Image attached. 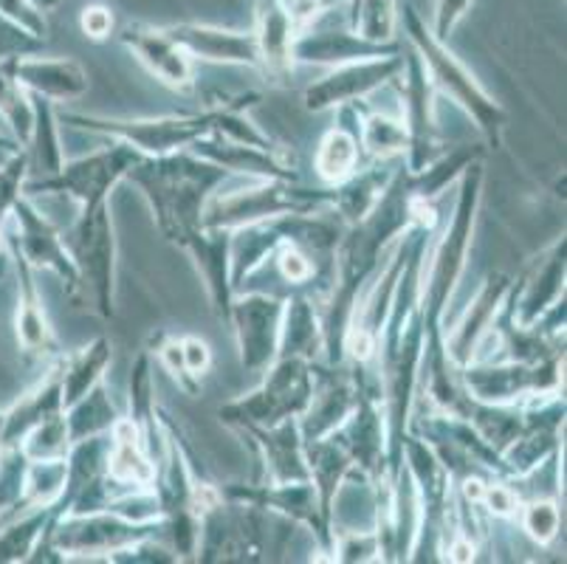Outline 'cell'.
<instances>
[{
    "mask_svg": "<svg viewBox=\"0 0 567 564\" xmlns=\"http://www.w3.org/2000/svg\"><path fill=\"white\" fill-rule=\"evenodd\" d=\"M368 162L359 142V102L337 107V124L324 133L313 153V170L322 186L344 184Z\"/></svg>",
    "mask_w": 567,
    "mask_h": 564,
    "instance_id": "25",
    "label": "cell"
},
{
    "mask_svg": "<svg viewBox=\"0 0 567 564\" xmlns=\"http://www.w3.org/2000/svg\"><path fill=\"white\" fill-rule=\"evenodd\" d=\"M404 43H410L417 51L421 62H424V71L430 76L432 88L437 91V96H450L463 113L474 122V127L481 131L483 142L488 150H497L503 144V131L508 124L503 105L494 102L486 93V88L477 82V76L466 69L461 62V57L450 49V45L437 40L432 34L430 25L421 20V14L412 7H404Z\"/></svg>",
    "mask_w": 567,
    "mask_h": 564,
    "instance_id": "3",
    "label": "cell"
},
{
    "mask_svg": "<svg viewBox=\"0 0 567 564\" xmlns=\"http://www.w3.org/2000/svg\"><path fill=\"white\" fill-rule=\"evenodd\" d=\"M189 153L200 155L206 162L218 164L226 173L240 175V178H280V181H300L297 162L288 150L277 147H257V144L235 142L220 133L200 136L189 147Z\"/></svg>",
    "mask_w": 567,
    "mask_h": 564,
    "instance_id": "17",
    "label": "cell"
},
{
    "mask_svg": "<svg viewBox=\"0 0 567 564\" xmlns=\"http://www.w3.org/2000/svg\"><path fill=\"white\" fill-rule=\"evenodd\" d=\"M29 509L32 511L18 525L9 527L7 536L0 540V558L3 562H32L34 551H38L51 520H54L51 505H29Z\"/></svg>",
    "mask_w": 567,
    "mask_h": 564,
    "instance_id": "38",
    "label": "cell"
},
{
    "mask_svg": "<svg viewBox=\"0 0 567 564\" xmlns=\"http://www.w3.org/2000/svg\"><path fill=\"white\" fill-rule=\"evenodd\" d=\"M404 158H384V162H364L362 167L355 170L344 184L331 186V206L333 215L342 221L344 226L359 224L364 215L375 206L381 193L386 189L390 178L395 175L399 164Z\"/></svg>",
    "mask_w": 567,
    "mask_h": 564,
    "instance_id": "31",
    "label": "cell"
},
{
    "mask_svg": "<svg viewBox=\"0 0 567 564\" xmlns=\"http://www.w3.org/2000/svg\"><path fill=\"white\" fill-rule=\"evenodd\" d=\"M517 522L519 527H523V534L528 536L534 545H554L561 527L559 500H556V496H528V500H523V505H519Z\"/></svg>",
    "mask_w": 567,
    "mask_h": 564,
    "instance_id": "39",
    "label": "cell"
},
{
    "mask_svg": "<svg viewBox=\"0 0 567 564\" xmlns=\"http://www.w3.org/2000/svg\"><path fill=\"white\" fill-rule=\"evenodd\" d=\"M105 474L113 494H125L136 489H153L156 485L158 463L151 454L144 434L127 416H118L107 432V458Z\"/></svg>",
    "mask_w": 567,
    "mask_h": 564,
    "instance_id": "20",
    "label": "cell"
},
{
    "mask_svg": "<svg viewBox=\"0 0 567 564\" xmlns=\"http://www.w3.org/2000/svg\"><path fill=\"white\" fill-rule=\"evenodd\" d=\"M565 237L554 243L550 252H545L534 266L525 268L512 283V319L519 328H530L545 310L565 297Z\"/></svg>",
    "mask_w": 567,
    "mask_h": 564,
    "instance_id": "18",
    "label": "cell"
},
{
    "mask_svg": "<svg viewBox=\"0 0 567 564\" xmlns=\"http://www.w3.org/2000/svg\"><path fill=\"white\" fill-rule=\"evenodd\" d=\"M29 96H32V131H29V142L23 144V150L29 155V170L49 178L65 164L60 119H56L54 102L45 96H34V93Z\"/></svg>",
    "mask_w": 567,
    "mask_h": 564,
    "instance_id": "35",
    "label": "cell"
},
{
    "mask_svg": "<svg viewBox=\"0 0 567 564\" xmlns=\"http://www.w3.org/2000/svg\"><path fill=\"white\" fill-rule=\"evenodd\" d=\"M240 434H246L251 447L260 452L262 463H266V474L271 483L311 480L306 460V441H302L297 418H288V421L266 429H240Z\"/></svg>",
    "mask_w": 567,
    "mask_h": 564,
    "instance_id": "27",
    "label": "cell"
},
{
    "mask_svg": "<svg viewBox=\"0 0 567 564\" xmlns=\"http://www.w3.org/2000/svg\"><path fill=\"white\" fill-rule=\"evenodd\" d=\"M25 175H29V155L20 147L18 153L9 155V162L0 164V224L14 209V204L23 198L20 193H23Z\"/></svg>",
    "mask_w": 567,
    "mask_h": 564,
    "instance_id": "45",
    "label": "cell"
},
{
    "mask_svg": "<svg viewBox=\"0 0 567 564\" xmlns=\"http://www.w3.org/2000/svg\"><path fill=\"white\" fill-rule=\"evenodd\" d=\"M333 12H324L311 25L297 34L291 49L293 65H322V69H337L348 62L375 60V57H393L401 51V38L390 43H373V40L359 38L348 23H333Z\"/></svg>",
    "mask_w": 567,
    "mask_h": 564,
    "instance_id": "14",
    "label": "cell"
},
{
    "mask_svg": "<svg viewBox=\"0 0 567 564\" xmlns=\"http://www.w3.org/2000/svg\"><path fill=\"white\" fill-rule=\"evenodd\" d=\"M118 40L162 85L178 93H189L195 88V60L169 38L164 25L127 23L118 31Z\"/></svg>",
    "mask_w": 567,
    "mask_h": 564,
    "instance_id": "16",
    "label": "cell"
},
{
    "mask_svg": "<svg viewBox=\"0 0 567 564\" xmlns=\"http://www.w3.org/2000/svg\"><path fill=\"white\" fill-rule=\"evenodd\" d=\"M65 458L32 460L25 474V505H54L65 485Z\"/></svg>",
    "mask_w": 567,
    "mask_h": 564,
    "instance_id": "40",
    "label": "cell"
},
{
    "mask_svg": "<svg viewBox=\"0 0 567 564\" xmlns=\"http://www.w3.org/2000/svg\"><path fill=\"white\" fill-rule=\"evenodd\" d=\"M348 454L353 458L355 469L368 480H379L386 474V427L384 410L375 392L362 390L355 410L350 412L348 421L331 432Z\"/></svg>",
    "mask_w": 567,
    "mask_h": 564,
    "instance_id": "19",
    "label": "cell"
},
{
    "mask_svg": "<svg viewBox=\"0 0 567 564\" xmlns=\"http://www.w3.org/2000/svg\"><path fill=\"white\" fill-rule=\"evenodd\" d=\"M229 243V229H204V226L178 243V248H184V252L193 257L195 268H198L200 277H204L206 297H209V305H213V314L226 325H229L231 299H235Z\"/></svg>",
    "mask_w": 567,
    "mask_h": 564,
    "instance_id": "23",
    "label": "cell"
},
{
    "mask_svg": "<svg viewBox=\"0 0 567 564\" xmlns=\"http://www.w3.org/2000/svg\"><path fill=\"white\" fill-rule=\"evenodd\" d=\"M401 51H404V69H401V74L395 76L390 88L399 93V111L406 124V136H410L404 164L410 173H421V170H426L446 153L435 116L437 91L432 88L417 51L410 43H404V40H401Z\"/></svg>",
    "mask_w": 567,
    "mask_h": 564,
    "instance_id": "10",
    "label": "cell"
},
{
    "mask_svg": "<svg viewBox=\"0 0 567 564\" xmlns=\"http://www.w3.org/2000/svg\"><path fill=\"white\" fill-rule=\"evenodd\" d=\"M142 158L144 155L136 153L131 144L111 139V144H105V147L71 158L54 175L29 184V195H65V198L76 201L80 209L107 204L113 189L125 184L127 173Z\"/></svg>",
    "mask_w": 567,
    "mask_h": 564,
    "instance_id": "9",
    "label": "cell"
},
{
    "mask_svg": "<svg viewBox=\"0 0 567 564\" xmlns=\"http://www.w3.org/2000/svg\"><path fill=\"white\" fill-rule=\"evenodd\" d=\"M0 14H7L9 20H14L18 25H23L25 31H32L34 38L45 40V31L49 23L43 18V9H38L32 0H0Z\"/></svg>",
    "mask_w": 567,
    "mask_h": 564,
    "instance_id": "48",
    "label": "cell"
},
{
    "mask_svg": "<svg viewBox=\"0 0 567 564\" xmlns=\"http://www.w3.org/2000/svg\"><path fill=\"white\" fill-rule=\"evenodd\" d=\"M18 274H20V299H18V319H14V328H18V341L20 348L29 356H38V359L56 361L63 356L60 345H56L54 328L49 322V314L43 308V299H40L38 286H34V268L18 255Z\"/></svg>",
    "mask_w": 567,
    "mask_h": 564,
    "instance_id": "30",
    "label": "cell"
},
{
    "mask_svg": "<svg viewBox=\"0 0 567 564\" xmlns=\"http://www.w3.org/2000/svg\"><path fill=\"white\" fill-rule=\"evenodd\" d=\"M286 356H300L308 361L322 359V314L317 299L308 294H286L277 359Z\"/></svg>",
    "mask_w": 567,
    "mask_h": 564,
    "instance_id": "33",
    "label": "cell"
},
{
    "mask_svg": "<svg viewBox=\"0 0 567 564\" xmlns=\"http://www.w3.org/2000/svg\"><path fill=\"white\" fill-rule=\"evenodd\" d=\"M282 310V294L240 291L231 299L229 328L237 341V361L246 372H266L277 361Z\"/></svg>",
    "mask_w": 567,
    "mask_h": 564,
    "instance_id": "11",
    "label": "cell"
},
{
    "mask_svg": "<svg viewBox=\"0 0 567 564\" xmlns=\"http://www.w3.org/2000/svg\"><path fill=\"white\" fill-rule=\"evenodd\" d=\"M331 206V186H306L302 181L240 178L226 181L206 201L200 226L204 229H240V226L275 221L282 215H300Z\"/></svg>",
    "mask_w": 567,
    "mask_h": 564,
    "instance_id": "4",
    "label": "cell"
},
{
    "mask_svg": "<svg viewBox=\"0 0 567 564\" xmlns=\"http://www.w3.org/2000/svg\"><path fill=\"white\" fill-rule=\"evenodd\" d=\"M231 178L235 175L218 164L206 162L189 150H178L158 158H142L127 173L125 184L136 186L144 195L158 232L178 246L184 237L200 229L206 201Z\"/></svg>",
    "mask_w": 567,
    "mask_h": 564,
    "instance_id": "2",
    "label": "cell"
},
{
    "mask_svg": "<svg viewBox=\"0 0 567 564\" xmlns=\"http://www.w3.org/2000/svg\"><path fill=\"white\" fill-rule=\"evenodd\" d=\"M306 460H308V474H311V483L317 489L319 511H322L324 525L331 527L333 534V520H337V500L339 491L350 483V480H368L359 469H355L353 458L348 454V449L328 434V438H319V441L306 443Z\"/></svg>",
    "mask_w": 567,
    "mask_h": 564,
    "instance_id": "26",
    "label": "cell"
},
{
    "mask_svg": "<svg viewBox=\"0 0 567 564\" xmlns=\"http://www.w3.org/2000/svg\"><path fill=\"white\" fill-rule=\"evenodd\" d=\"M280 243H286L282 235L280 217L275 221H260V224L240 226V229H231V243H229V257H231V286L235 294L271 260Z\"/></svg>",
    "mask_w": 567,
    "mask_h": 564,
    "instance_id": "32",
    "label": "cell"
},
{
    "mask_svg": "<svg viewBox=\"0 0 567 564\" xmlns=\"http://www.w3.org/2000/svg\"><path fill=\"white\" fill-rule=\"evenodd\" d=\"M111 361L113 345L107 336H96L94 341H87L85 348L60 356V381H63L65 410L105 379Z\"/></svg>",
    "mask_w": 567,
    "mask_h": 564,
    "instance_id": "34",
    "label": "cell"
},
{
    "mask_svg": "<svg viewBox=\"0 0 567 564\" xmlns=\"http://www.w3.org/2000/svg\"><path fill=\"white\" fill-rule=\"evenodd\" d=\"M151 350L158 359V365L169 372V379L178 384V390L187 392V396H200V381H195L187 372V365H184L182 356V341L175 334H156L151 339Z\"/></svg>",
    "mask_w": 567,
    "mask_h": 564,
    "instance_id": "43",
    "label": "cell"
},
{
    "mask_svg": "<svg viewBox=\"0 0 567 564\" xmlns=\"http://www.w3.org/2000/svg\"><path fill=\"white\" fill-rule=\"evenodd\" d=\"M169 38L182 45L195 62H215V65H244L260 74V51H257L251 31L218 29L204 23L164 25Z\"/></svg>",
    "mask_w": 567,
    "mask_h": 564,
    "instance_id": "22",
    "label": "cell"
},
{
    "mask_svg": "<svg viewBox=\"0 0 567 564\" xmlns=\"http://www.w3.org/2000/svg\"><path fill=\"white\" fill-rule=\"evenodd\" d=\"M514 277L508 274H488L483 279L481 291L474 294L472 305L461 314L452 328H443V350L450 356V361L455 367H466L472 361L474 350L481 345V339L486 336V330L492 328L497 310L503 308L505 297L512 291Z\"/></svg>",
    "mask_w": 567,
    "mask_h": 564,
    "instance_id": "21",
    "label": "cell"
},
{
    "mask_svg": "<svg viewBox=\"0 0 567 564\" xmlns=\"http://www.w3.org/2000/svg\"><path fill=\"white\" fill-rule=\"evenodd\" d=\"M255 43L260 51V74L268 80H286L297 65L291 60L297 23L282 0H260L255 12Z\"/></svg>",
    "mask_w": 567,
    "mask_h": 564,
    "instance_id": "28",
    "label": "cell"
},
{
    "mask_svg": "<svg viewBox=\"0 0 567 564\" xmlns=\"http://www.w3.org/2000/svg\"><path fill=\"white\" fill-rule=\"evenodd\" d=\"M82 288L91 294L102 319L116 317V229L111 201L80 209L74 224L63 232Z\"/></svg>",
    "mask_w": 567,
    "mask_h": 564,
    "instance_id": "7",
    "label": "cell"
},
{
    "mask_svg": "<svg viewBox=\"0 0 567 564\" xmlns=\"http://www.w3.org/2000/svg\"><path fill=\"white\" fill-rule=\"evenodd\" d=\"M359 142L368 162L404 158L410 136H406L401 111H375V107H368V102H359Z\"/></svg>",
    "mask_w": 567,
    "mask_h": 564,
    "instance_id": "36",
    "label": "cell"
},
{
    "mask_svg": "<svg viewBox=\"0 0 567 564\" xmlns=\"http://www.w3.org/2000/svg\"><path fill=\"white\" fill-rule=\"evenodd\" d=\"M519 505H523V496L517 494V489H514L508 480L492 478L486 483V489H483V496H481V503H477V509H481V514L492 516V520L517 522Z\"/></svg>",
    "mask_w": 567,
    "mask_h": 564,
    "instance_id": "44",
    "label": "cell"
},
{
    "mask_svg": "<svg viewBox=\"0 0 567 564\" xmlns=\"http://www.w3.org/2000/svg\"><path fill=\"white\" fill-rule=\"evenodd\" d=\"M331 562H342V564L381 562V545L373 525L348 527V531H337V527H333Z\"/></svg>",
    "mask_w": 567,
    "mask_h": 564,
    "instance_id": "41",
    "label": "cell"
},
{
    "mask_svg": "<svg viewBox=\"0 0 567 564\" xmlns=\"http://www.w3.org/2000/svg\"><path fill=\"white\" fill-rule=\"evenodd\" d=\"M43 45H45L43 38H34L32 31H25L23 25L9 20L7 14H0V60H3V57H12V60L32 57L38 54Z\"/></svg>",
    "mask_w": 567,
    "mask_h": 564,
    "instance_id": "46",
    "label": "cell"
},
{
    "mask_svg": "<svg viewBox=\"0 0 567 564\" xmlns=\"http://www.w3.org/2000/svg\"><path fill=\"white\" fill-rule=\"evenodd\" d=\"M565 356L525 365V361H472L457 367L463 392L483 403H530L565 392Z\"/></svg>",
    "mask_w": 567,
    "mask_h": 564,
    "instance_id": "8",
    "label": "cell"
},
{
    "mask_svg": "<svg viewBox=\"0 0 567 564\" xmlns=\"http://www.w3.org/2000/svg\"><path fill=\"white\" fill-rule=\"evenodd\" d=\"M313 361L286 356L262 372V381L246 396L224 403L218 410L220 423L235 432L251 427H277L288 418H300L313 396Z\"/></svg>",
    "mask_w": 567,
    "mask_h": 564,
    "instance_id": "6",
    "label": "cell"
},
{
    "mask_svg": "<svg viewBox=\"0 0 567 564\" xmlns=\"http://www.w3.org/2000/svg\"><path fill=\"white\" fill-rule=\"evenodd\" d=\"M483 184H486V167L483 158H474L457 178V201L450 224L443 232H435L432 246L426 252L424 277H421V314H424L426 348L421 359V381L426 384H443L455 376L457 367L452 365L443 350L441 325L446 319V305L466 271L468 252H472L474 226L481 215Z\"/></svg>",
    "mask_w": 567,
    "mask_h": 564,
    "instance_id": "1",
    "label": "cell"
},
{
    "mask_svg": "<svg viewBox=\"0 0 567 564\" xmlns=\"http://www.w3.org/2000/svg\"><path fill=\"white\" fill-rule=\"evenodd\" d=\"M118 416H122V412L113 407L105 381H100L94 390L87 392V396H82L80 401L71 403L69 410H65V423H69L71 443L107 432V429L116 423Z\"/></svg>",
    "mask_w": 567,
    "mask_h": 564,
    "instance_id": "37",
    "label": "cell"
},
{
    "mask_svg": "<svg viewBox=\"0 0 567 564\" xmlns=\"http://www.w3.org/2000/svg\"><path fill=\"white\" fill-rule=\"evenodd\" d=\"M65 412L63 403V381H60V359L51 361L45 370V379L34 387L23 401L12 407L3 423H0V447H20L25 434L38 429L49 418Z\"/></svg>",
    "mask_w": 567,
    "mask_h": 564,
    "instance_id": "29",
    "label": "cell"
},
{
    "mask_svg": "<svg viewBox=\"0 0 567 564\" xmlns=\"http://www.w3.org/2000/svg\"><path fill=\"white\" fill-rule=\"evenodd\" d=\"M472 3L474 0H435V20L430 25L432 34L446 43L452 38V31L457 29V23L468 14Z\"/></svg>",
    "mask_w": 567,
    "mask_h": 564,
    "instance_id": "49",
    "label": "cell"
},
{
    "mask_svg": "<svg viewBox=\"0 0 567 564\" xmlns=\"http://www.w3.org/2000/svg\"><path fill=\"white\" fill-rule=\"evenodd\" d=\"M226 105L206 107L200 113H187V116H144V119H122V116H100V113H76V111H56V119L65 127H74L94 136L116 139V142L131 144L144 158H158V155L189 150L200 136L218 133L220 119H224Z\"/></svg>",
    "mask_w": 567,
    "mask_h": 564,
    "instance_id": "5",
    "label": "cell"
},
{
    "mask_svg": "<svg viewBox=\"0 0 567 564\" xmlns=\"http://www.w3.org/2000/svg\"><path fill=\"white\" fill-rule=\"evenodd\" d=\"M404 69V51L393 57H375V60L348 62L337 65L317 82L306 88L302 105L311 113L337 111V107L350 105V102H364L373 93L390 88V82Z\"/></svg>",
    "mask_w": 567,
    "mask_h": 564,
    "instance_id": "12",
    "label": "cell"
},
{
    "mask_svg": "<svg viewBox=\"0 0 567 564\" xmlns=\"http://www.w3.org/2000/svg\"><path fill=\"white\" fill-rule=\"evenodd\" d=\"M9 71L18 80L25 93L45 96L56 102H76L82 100L91 88L87 71L71 57H56V60H43V57H20L9 62Z\"/></svg>",
    "mask_w": 567,
    "mask_h": 564,
    "instance_id": "24",
    "label": "cell"
},
{
    "mask_svg": "<svg viewBox=\"0 0 567 564\" xmlns=\"http://www.w3.org/2000/svg\"><path fill=\"white\" fill-rule=\"evenodd\" d=\"M80 29L85 38L102 43V40H107L113 34V29H116V20H113L111 9L102 7V3H94V7L82 9Z\"/></svg>",
    "mask_w": 567,
    "mask_h": 564,
    "instance_id": "50",
    "label": "cell"
},
{
    "mask_svg": "<svg viewBox=\"0 0 567 564\" xmlns=\"http://www.w3.org/2000/svg\"><path fill=\"white\" fill-rule=\"evenodd\" d=\"M14 224H18V255L32 268H49L63 279L65 294L71 299H80L85 294L80 271H76L71 252L63 240V232L56 229L51 221H45L38 209L25 198H20L12 209Z\"/></svg>",
    "mask_w": 567,
    "mask_h": 564,
    "instance_id": "15",
    "label": "cell"
},
{
    "mask_svg": "<svg viewBox=\"0 0 567 564\" xmlns=\"http://www.w3.org/2000/svg\"><path fill=\"white\" fill-rule=\"evenodd\" d=\"M220 494L224 500L237 505H255V509L271 511V514H280L286 520H291L293 525H306L319 542V551L328 553V562H331V542L333 534L331 527L324 525L322 511H319L317 489H313L311 480H291V483H262V485H244V483H229L220 485Z\"/></svg>",
    "mask_w": 567,
    "mask_h": 564,
    "instance_id": "13",
    "label": "cell"
},
{
    "mask_svg": "<svg viewBox=\"0 0 567 564\" xmlns=\"http://www.w3.org/2000/svg\"><path fill=\"white\" fill-rule=\"evenodd\" d=\"M29 460H60L69 454L71 438H69V423H65V412L49 418L40 423L38 429L25 434V441L20 443Z\"/></svg>",
    "mask_w": 567,
    "mask_h": 564,
    "instance_id": "42",
    "label": "cell"
},
{
    "mask_svg": "<svg viewBox=\"0 0 567 564\" xmlns=\"http://www.w3.org/2000/svg\"><path fill=\"white\" fill-rule=\"evenodd\" d=\"M178 341H182V356H184V365H187L189 376H193L195 381H200L204 376H209V370H213V365H215L213 348H209V345H206V341L195 334L178 336Z\"/></svg>",
    "mask_w": 567,
    "mask_h": 564,
    "instance_id": "47",
    "label": "cell"
}]
</instances>
